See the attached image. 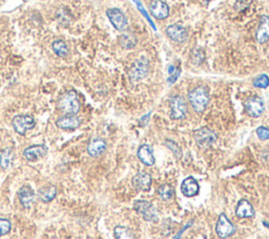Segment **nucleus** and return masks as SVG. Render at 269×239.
Returning <instances> with one entry per match:
<instances>
[{"label": "nucleus", "mask_w": 269, "mask_h": 239, "mask_svg": "<svg viewBox=\"0 0 269 239\" xmlns=\"http://www.w3.org/2000/svg\"><path fill=\"white\" fill-rule=\"evenodd\" d=\"M188 100L196 113L201 114L210 103V92L204 86H199L188 92Z\"/></svg>", "instance_id": "1"}, {"label": "nucleus", "mask_w": 269, "mask_h": 239, "mask_svg": "<svg viewBox=\"0 0 269 239\" xmlns=\"http://www.w3.org/2000/svg\"><path fill=\"white\" fill-rule=\"evenodd\" d=\"M58 106L66 115H76L79 113L81 104L77 92L75 90H69L63 93L58 101Z\"/></svg>", "instance_id": "2"}, {"label": "nucleus", "mask_w": 269, "mask_h": 239, "mask_svg": "<svg viewBox=\"0 0 269 239\" xmlns=\"http://www.w3.org/2000/svg\"><path fill=\"white\" fill-rule=\"evenodd\" d=\"M136 212L146 221L158 220V211L151 201L137 200L134 204Z\"/></svg>", "instance_id": "3"}, {"label": "nucleus", "mask_w": 269, "mask_h": 239, "mask_svg": "<svg viewBox=\"0 0 269 239\" xmlns=\"http://www.w3.org/2000/svg\"><path fill=\"white\" fill-rule=\"evenodd\" d=\"M215 233L221 239H226L236 233V226L231 223L225 213L220 214L216 221Z\"/></svg>", "instance_id": "4"}, {"label": "nucleus", "mask_w": 269, "mask_h": 239, "mask_svg": "<svg viewBox=\"0 0 269 239\" xmlns=\"http://www.w3.org/2000/svg\"><path fill=\"white\" fill-rule=\"evenodd\" d=\"M194 139L200 147L208 148L215 143L216 134L210 128L202 127L194 132Z\"/></svg>", "instance_id": "5"}, {"label": "nucleus", "mask_w": 269, "mask_h": 239, "mask_svg": "<svg viewBox=\"0 0 269 239\" xmlns=\"http://www.w3.org/2000/svg\"><path fill=\"white\" fill-rule=\"evenodd\" d=\"M149 60H146L144 57L139 58L133 63L131 71H129V77H131V79L134 82L140 81L144 79L147 74H149Z\"/></svg>", "instance_id": "6"}, {"label": "nucleus", "mask_w": 269, "mask_h": 239, "mask_svg": "<svg viewBox=\"0 0 269 239\" xmlns=\"http://www.w3.org/2000/svg\"><path fill=\"white\" fill-rule=\"evenodd\" d=\"M187 115V103L182 96H175L170 99V118L182 120Z\"/></svg>", "instance_id": "7"}, {"label": "nucleus", "mask_w": 269, "mask_h": 239, "mask_svg": "<svg viewBox=\"0 0 269 239\" xmlns=\"http://www.w3.org/2000/svg\"><path fill=\"white\" fill-rule=\"evenodd\" d=\"M12 125L14 130L17 133H19L20 135H24L29 130H31L32 128H34L35 120L32 116L29 115H19L13 119Z\"/></svg>", "instance_id": "8"}, {"label": "nucleus", "mask_w": 269, "mask_h": 239, "mask_svg": "<svg viewBox=\"0 0 269 239\" xmlns=\"http://www.w3.org/2000/svg\"><path fill=\"white\" fill-rule=\"evenodd\" d=\"M107 15L110 23L114 25V28L118 31H125L128 27V21L126 16L122 11H120L119 8H108L107 11Z\"/></svg>", "instance_id": "9"}, {"label": "nucleus", "mask_w": 269, "mask_h": 239, "mask_svg": "<svg viewBox=\"0 0 269 239\" xmlns=\"http://www.w3.org/2000/svg\"><path fill=\"white\" fill-rule=\"evenodd\" d=\"M245 110L249 117L251 118H259L261 117L265 110L264 101L260 97H250L248 98L245 103Z\"/></svg>", "instance_id": "10"}, {"label": "nucleus", "mask_w": 269, "mask_h": 239, "mask_svg": "<svg viewBox=\"0 0 269 239\" xmlns=\"http://www.w3.org/2000/svg\"><path fill=\"white\" fill-rule=\"evenodd\" d=\"M132 184L137 191H149L153 184L152 175L146 172H139L133 177Z\"/></svg>", "instance_id": "11"}, {"label": "nucleus", "mask_w": 269, "mask_h": 239, "mask_svg": "<svg viewBox=\"0 0 269 239\" xmlns=\"http://www.w3.org/2000/svg\"><path fill=\"white\" fill-rule=\"evenodd\" d=\"M200 191V186L197 182V179L193 176L186 177L181 184V192L186 198H194L197 196Z\"/></svg>", "instance_id": "12"}, {"label": "nucleus", "mask_w": 269, "mask_h": 239, "mask_svg": "<svg viewBox=\"0 0 269 239\" xmlns=\"http://www.w3.org/2000/svg\"><path fill=\"white\" fill-rule=\"evenodd\" d=\"M150 11L156 19H165L169 15L168 5L162 0H153L150 4Z\"/></svg>", "instance_id": "13"}, {"label": "nucleus", "mask_w": 269, "mask_h": 239, "mask_svg": "<svg viewBox=\"0 0 269 239\" xmlns=\"http://www.w3.org/2000/svg\"><path fill=\"white\" fill-rule=\"evenodd\" d=\"M167 36L176 42H185L188 38L187 30L179 23L171 24L166 29Z\"/></svg>", "instance_id": "14"}, {"label": "nucleus", "mask_w": 269, "mask_h": 239, "mask_svg": "<svg viewBox=\"0 0 269 239\" xmlns=\"http://www.w3.org/2000/svg\"><path fill=\"white\" fill-rule=\"evenodd\" d=\"M56 125L63 130H75L81 125V120L76 115H66L59 118Z\"/></svg>", "instance_id": "15"}, {"label": "nucleus", "mask_w": 269, "mask_h": 239, "mask_svg": "<svg viewBox=\"0 0 269 239\" xmlns=\"http://www.w3.org/2000/svg\"><path fill=\"white\" fill-rule=\"evenodd\" d=\"M48 153V147L46 145H33L23 151V156L30 161H35L45 157Z\"/></svg>", "instance_id": "16"}, {"label": "nucleus", "mask_w": 269, "mask_h": 239, "mask_svg": "<svg viewBox=\"0 0 269 239\" xmlns=\"http://www.w3.org/2000/svg\"><path fill=\"white\" fill-rule=\"evenodd\" d=\"M137 156H138V159L141 160V163L144 164L145 166L151 167L156 163V159L154 156L153 148L147 144H143V145H141L140 147H139Z\"/></svg>", "instance_id": "17"}, {"label": "nucleus", "mask_w": 269, "mask_h": 239, "mask_svg": "<svg viewBox=\"0 0 269 239\" xmlns=\"http://www.w3.org/2000/svg\"><path fill=\"white\" fill-rule=\"evenodd\" d=\"M256 38L259 43H265L269 40V16L264 15L260 19L259 27L256 33Z\"/></svg>", "instance_id": "18"}, {"label": "nucleus", "mask_w": 269, "mask_h": 239, "mask_svg": "<svg viewBox=\"0 0 269 239\" xmlns=\"http://www.w3.org/2000/svg\"><path fill=\"white\" fill-rule=\"evenodd\" d=\"M107 142L103 139H93L88 145V153L92 158H98L107 150Z\"/></svg>", "instance_id": "19"}, {"label": "nucleus", "mask_w": 269, "mask_h": 239, "mask_svg": "<svg viewBox=\"0 0 269 239\" xmlns=\"http://www.w3.org/2000/svg\"><path fill=\"white\" fill-rule=\"evenodd\" d=\"M255 208L247 199H241L236 208V215L239 218H250L255 216Z\"/></svg>", "instance_id": "20"}, {"label": "nucleus", "mask_w": 269, "mask_h": 239, "mask_svg": "<svg viewBox=\"0 0 269 239\" xmlns=\"http://www.w3.org/2000/svg\"><path fill=\"white\" fill-rule=\"evenodd\" d=\"M18 199L24 208H30L35 200L34 190L30 186H22L18 191Z\"/></svg>", "instance_id": "21"}, {"label": "nucleus", "mask_w": 269, "mask_h": 239, "mask_svg": "<svg viewBox=\"0 0 269 239\" xmlns=\"http://www.w3.org/2000/svg\"><path fill=\"white\" fill-rule=\"evenodd\" d=\"M57 195V188L55 186L43 187L38 192V198L43 202H50L53 200Z\"/></svg>", "instance_id": "22"}, {"label": "nucleus", "mask_w": 269, "mask_h": 239, "mask_svg": "<svg viewBox=\"0 0 269 239\" xmlns=\"http://www.w3.org/2000/svg\"><path fill=\"white\" fill-rule=\"evenodd\" d=\"M14 160V152L12 149L6 148L1 152V156H0V166L2 169H8Z\"/></svg>", "instance_id": "23"}, {"label": "nucleus", "mask_w": 269, "mask_h": 239, "mask_svg": "<svg viewBox=\"0 0 269 239\" xmlns=\"http://www.w3.org/2000/svg\"><path fill=\"white\" fill-rule=\"evenodd\" d=\"M115 239H136L132 230L123 226H117L114 229Z\"/></svg>", "instance_id": "24"}, {"label": "nucleus", "mask_w": 269, "mask_h": 239, "mask_svg": "<svg viewBox=\"0 0 269 239\" xmlns=\"http://www.w3.org/2000/svg\"><path fill=\"white\" fill-rule=\"evenodd\" d=\"M52 48H53V52L58 57H65L68 54V47L66 43L62 40H55L53 43H52Z\"/></svg>", "instance_id": "25"}, {"label": "nucleus", "mask_w": 269, "mask_h": 239, "mask_svg": "<svg viewBox=\"0 0 269 239\" xmlns=\"http://www.w3.org/2000/svg\"><path fill=\"white\" fill-rule=\"evenodd\" d=\"M173 193H175V190H173V188L168 184L161 185L158 189L159 198L164 201H167V200L171 199L172 196H173Z\"/></svg>", "instance_id": "26"}, {"label": "nucleus", "mask_w": 269, "mask_h": 239, "mask_svg": "<svg viewBox=\"0 0 269 239\" xmlns=\"http://www.w3.org/2000/svg\"><path fill=\"white\" fill-rule=\"evenodd\" d=\"M120 42H121V45L124 46L125 48H132L136 44V39L133 35L126 34V35L120 37Z\"/></svg>", "instance_id": "27"}, {"label": "nucleus", "mask_w": 269, "mask_h": 239, "mask_svg": "<svg viewBox=\"0 0 269 239\" xmlns=\"http://www.w3.org/2000/svg\"><path fill=\"white\" fill-rule=\"evenodd\" d=\"M254 86L258 88H267L269 86V78L268 76L263 74L261 76H259L258 78L254 80Z\"/></svg>", "instance_id": "28"}, {"label": "nucleus", "mask_w": 269, "mask_h": 239, "mask_svg": "<svg viewBox=\"0 0 269 239\" xmlns=\"http://www.w3.org/2000/svg\"><path fill=\"white\" fill-rule=\"evenodd\" d=\"M12 229L11 221L5 218H0V237L10 233Z\"/></svg>", "instance_id": "29"}, {"label": "nucleus", "mask_w": 269, "mask_h": 239, "mask_svg": "<svg viewBox=\"0 0 269 239\" xmlns=\"http://www.w3.org/2000/svg\"><path fill=\"white\" fill-rule=\"evenodd\" d=\"M257 135L260 140L267 141L269 140V128L265 126H260L257 129Z\"/></svg>", "instance_id": "30"}, {"label": "nucleus", "mask_w": 269, "mask_h": 239, "mask_svg": "<svg viewBox=\"0 0 269 239\" xmlns=\"http://www.w3.org/2000/svg\"><path fill=\"white\" fill-rule=\"evenodd\" d=\"M192 60L194 63H202L204 60V53L201 49H195L192 54Z\"/></svg>", "instance_id": "31"}, {"label": "nucleus", "mask_w": 269, "mask_h": 239, "mask_svg": "<svg viewBox=\"0 0 269 239\" xmlns=\"http://www.w3.org/2000/svg\"><path fill=\"white\" fill-rule=\"evenodd\" d=\"M166 145H167V146H168V148L171 150V151H173V153H175V155H176V157H180L181 156V150H180V148L178 147V145L175 143V142H172V141H166Z\"/></svg>", "instance_id": "32"}, {"label": "nucleus", "mask_w": 269, "mask_h": 239, "mask_svg": "<svg viewBox=\"0 0 269 239\" xmlns=\"http://www.w3.org/2000/svg\"><path fill=\"white\" fill-rule=\"evenodd\" d=\"M263 225H264V227L269 228V223H268V221H263Z\"/></svg>", "instance_id": "33"}, {"label": "nucleus", "mask_w": 269, "mask_h": 239, "mask_svg": "<svg viewBox=\"0 0 269 239\" xmlns=\"http://www.w3.org/2000/svg\"><path fill=\"white\" fill-rule=\"evenodd\" d=\"M205 1H206V2H210V1H211V0H205Z\"/></svg>", "instance_id": "34"}]
</instances>
